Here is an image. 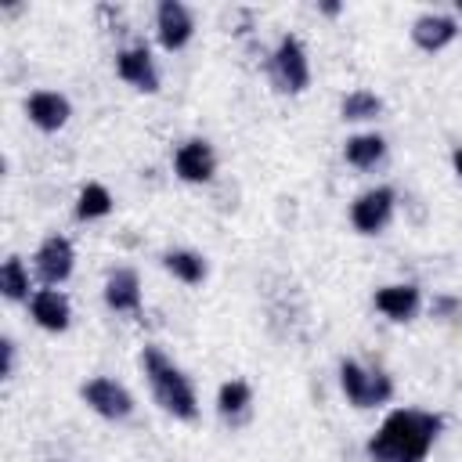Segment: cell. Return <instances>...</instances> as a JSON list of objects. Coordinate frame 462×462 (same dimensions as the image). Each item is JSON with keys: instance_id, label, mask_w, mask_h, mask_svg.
<instances>
[{"instance_id": "8fae6325", "label": "cell", "mask_w": 462, "mask_h": 462, "mask_svg": "<svg viewBox=\"0 0 462 462\" xmlns=\"http://www.w3.org/2000/svg\"><path fill=\"white\" fill-rule=\"evenodd\" d=\"M29 318H32L43 332H65V328L72 325V303H69V296H65L61 289L43 285V289H36V292L29 296Z\"/></svg>"}, {"instance_id": "9a60e30c", "label": "cell", "mask_w": 462, "mask_h": 462, "mask_svg": "<svg viewBox=\"0 0 462 462\" xmlns=\"http://www.w3.org/2000/svg\"><path fill=\"white\" fill-rule=\"evenodd\" d=\"M372 303H375V310H379L383 318H390V321H411V318L419 314V307H422V292H419V285H411V282H397V285L375 289Z\"/></svg>"}, {"instance_id": "7a4b0ae2", "label": "cell", "mask_w": 462, "mask_h": 462, "mask_svg": "<svg viewBox=\"0 0 462 462\" xmlns=\"http://www.w3.org/2000/svg\"><path fill=\"white\" fill-rule=\"evenodd\" d=\"M141 372L148 379V390H152L155 404L166 415H173L180 422L199 419V393H195L191 379L184 375V368L173 357H166L159 346H144L141 350Z\"/></svg>"}, {"instance_id": "603a6c76", "label": "cell", "mask_w": 462, "mask_h": 462, "mask_svg": "<svg viewBox=\"0 0 462 462\" xmlns=\"http://www.w3.org/2000/svg\"><path fill=\"white\" fill-rule=\"evenodd\" d=\"M451 170H455V173L462 177V144H458V148L451 152Z\"/></svg>"}, {"instance_id": "44dd1931", "label": "cell", "mask_w": 462, "mask_h": 462, "mask_svg": "<svg viewBox=\"0 0 462 462\" xmlns=\"http://www.w3.org/2000/svg\"><path fill=\"white\" fill-rule=\"evenodd\" d=\"M0 292L18 303V300H29V267L22 263V256H7L4 267H0Z\"/></svg>"}, {"instance_id": "ffe728a7", "label": "cell", "mask_w": 462, "mask_h": 462, "mask_svg": "<svg viewBox=\"0 0 462 462\" xmlns=\"http://www.w3.org/2000/svg\"><path fill=\"white\" fill-rule=\"evenodd\" d=\"M383 112V97L368 87H354L343 101H339V116L346 123H365V119H375Z\"/></svg>"}, {"instance_id": "ba28073f", "label": "cell", "mask_w": 462, "mask_h": 462, "mask_svg": "<svg viewBox=\"0 0 462 462\" xmlns=\"http://www.w3.org/2000/svg\"><path fill=\"white\" fill-rule=\"evenodd\" d=\"M173 173L184 184H209L217 177V152L206 137H188L173 152Z\"/></svg>"}, {"instance_id": "5b68a950", "label": "cell", "mask_w": 462, "mask_h": 462, "mask_svg": "<svg viewBox=\"0 0 462 462\" xmlns=\"http://www.w3.org/2000/svg\"><path fill=\"white\" fill-rule=\"evenodd\" d=\"M393 209H397V191L390 184H375L350 202V224L357 235H379L393 220Z\"/></svg>"}, {"instance_id": "30bf717a", "label": "cell", "mask_w": 462, "mask_h": 462, "mask_svg": "<svg viewBox=\"0 0 462 462\" xmlns=\"http://www.w3.org/2000/svg\"><path fill=\"white\" fill-rule=\"evenodd\" d=\"M116 76L141 94H159V69L144 43H130L116 54Z\"/></svg>"}, {"instance_id": "5bb4252c", "label": "cell", "mask_w": 462, "mask_h": 462, "mask_svg": "<svg viewBox=\"0 0 462 462\" xmlns=\"http://www.w3.org/2000/svg\"><path fill=\"white\" fill-rule=\"evenodd\" d=\"M105 307L116 314H141V278L134 267H116L105 278Z\"/></svg>"}, {"instance_id": "277c9868", "label": "cell", "mask_w": 462, "mask_h": 462, "mask_svg": "<svg viewBox=\"0 0 462 462\" xmlns=\"http://www.w3.org/2000/svg\"><path fill=\"white\" fill-rule=\"evenodd\" d=\"M271 83L282 90V94H303L310 87V58H307V47L300 36L285 32L274 51H271Z\"/></svg>"}, {"instance_id": "d6986e66", "label": "cell", "mask_w": 462, "mask_h": 462, "mask_svg": "<svg viewBox=\"0 0 462 462\" xmlns=\"http://www.w3.org/2000/svg\"><path fill=\"white\" fill-rule=\"evenodd\" d=\"M112 206H116L112 191H108L101 180H87V184L79 188V195H76V220H83V224L101 220V217L112 213Z\"/></svg>"}, {"instance_id": "7402d4cb", "label": "cell", "mask_w": 462, "mask_h": 462, "mask_svg": "<svg viewBox=\"0 0 462 462\" xmlns=\"http://www.w3.org/2000/svg\"><path fill=\"white\" fill-rule=\"evenodd\" d=\"M0 346H4V375H11V372H14V343L4 339Z\"/></svg>"}, {"instance_id": "3957f363", "label": "cell", "mask_w": 462, "mask_h": 462, "mask_svg": "<svg viewBox=\"0 0 462 462\" xmlns=\"http://www.w3.org/2000/svg\"><path fill=\"white\" fill-rule=\"evenodd\" d=\"M339 390L354 408H379L393 397V379L383 368L361 365L357 357L339 361Z\"/></svg>"}, {"instance_id": "2e32d148", "label": "cell", "mask_w": 462, "mask_h": 462, "mask_svg": "<svg viewBox=\"0 0 462 462\" xmlns=\"http://www.w3.org/2000/svg\"><path fill=\"white\" fill-rule=\"evenodd\" d=\"M343 159H346L354 170H375V166L386 159V141H383L375 130L354 134V137H346V144H343Z\"/></svg>"}, {"instance_id": "8992f818", "label": "cell", "mask_w": 462, "mask_h": 462, "mask_svg": "<svg viewBox=\"0 0 462 462\" xmlns=\"http://www.w3.org/2000/svg\"><path fill=\"white\" fill-rule=\"evenodd\" d=\"M79 397H83V404H87L90 411H97V415L108 419V422H123V419L134 415V397H130V390H126L123 383L108 379V375L87 379V383L79 386Z\"/></svg>"}, {"instance_id": "4fadbf2b", "label": "cell", "mask_w": 462, "mask_h": 462, "mask_svg": "<svg viewBox=\"0 0 462 462\" xmlns=\"http://www.w3.org/2000/svg\"><path fill=\"white\" fill-rule=\"evenodd\" d=\"M25 116H29V123H32L36 130L58 134V130L69 123L72 105H69V97L58 94V90H32V94L25 97Z\"/></svg>"}, {"instance_id": "cb8c5ba5", "label": "cell", "mask_w": 462, "mask_h": 462, "mask_svg": "<svg viewBox=\"0 0 462 462\" xmlns=\"http://www.w3.org/2000/svg\"><path fill=\"white\" fill-rule=\"evenodd\" d=\"M458 11H462V0H458Z\"/></svg>"}, {"instance_id": "e0dca14e", "label": "cell", "mask_w": 462, "mask_h": 462, "mask_svg": "<svg viewBox=\"0 0 462 462\" xmlns=\"http://www.w3.org/2000/svg\"><path fill=\"white\" fill-rule=\"evenodd\" d=\"M162 267H166V274H173L184 285H202L206 274H209L206 256L195 253V249H166L162 253Z\"/></svg>"}, {"instance_id": "7c38bea8", "label": "cell", "mask_w": 462, "mask_h": 462, "mask_svg": "<svg viewBox=\"0 0 462 462\" xmlns=\"http://www.w3.org/2000/svg\"><path fill=\"white\" fill-rule=\"evenodd\" d=\"M458 36V22L444 11H426L411 22V43L426 54H440L444 47H451Z\"/></svg>"}, {"instance_id": "52a82bcc", "label": "cell", "mask_w": 462, "mask_h": 462, "mask_svg": "<svg viewBox=\"0 0 462 462\" xmlns=\"http://www.w3.org/2000/svg\"><path fill=\"white\" fill-rule=\"evenodd\" d=\"M72 267H76V249H72V242L65 235H47L36 245V253H32V271L51 289H58L61 282H69Z\"/></svg>"}, {"instance_id": "9c48e42d", "label": "cell", "mask_w": 462, "mask_h": 462, "mask_svg": "<svg viewBox=\"0 0 462 462\" xmlns=\"http://www.w3.org/2000/svg\"><path fill=\"white\" fill-rule=\"evenodd\" d=\"M155 36L162 43V51H184L195 36V14L180 4V0H159L155 7Z\"/></svg>"}, {"instance_id": "ac0fdd59", "label": "cell", "mask_w": 462, "mask_h": 462, "mask_svg": "<svg viewBox=\"0 0 462 462\" xmlns=\"http://www.w3.org/2000/svg\"><path fill=\"white\" fill-rule=\"evenodd\" d=\"M249 404H253V386L245 379L220 383V390H217V415L224 422H242L249 415Z\"/></svg>"}, {"instance_id": "6da1fadb", "label": "cell", "mask_w": 462, "mask_h": 462, "mask_svg": "<svg viewBox=\"0 0 462 462\" xmlns=\"http://www.w3.org/2000/svg\"><path fill=\"white\" fill-rule=\"evenodd\" d=\"M444 430V415L426 408H393L379 430L368 437L372 462H426L437 437Z\"/></svg>"}]
</instances>
